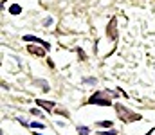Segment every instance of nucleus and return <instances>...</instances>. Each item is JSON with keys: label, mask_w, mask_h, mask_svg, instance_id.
<instances>
[{"label": "nucleus", "mask_w": 155, "mask_h": 135, "mask_svg": "<svg viewBox=\"0 0 155 135\" xmlns=\"http://www.w3.org/2000/svg\"><path fill=\"white\" fill-rule=\"evenodd\" d=\"M110 95H116V94H114V92H107V90L96 92V94L90 95V99H88L87 103H88V104H99V106H110V104H112Z\"/></svg>", "instance_id": "obj_1"}, {"label": "nucleus", "mask_w": 155, "mask_h": 135, "mask_svg": "<svg viewBox=\"0 0 155 135\" xmlns=\"http://www.w3.org/2000/svg\"><path fill=\"white\" fill-rule=\"evenodd\" d=\"M116 110H117L119 119H121L123 123H134V121H141V119H143V115H139V114H135V112L128 110V108H126V106H123L121 103H117V104H116Z\"/></svg>", "instance_id": "obj_2"}, {"label": "nucleus", "mask_w": 155, "mask_h": 135, "mask_svg": "<svg viewBox=\"0 0 155 135\" xmlns=\"http://www.w3.org/2000/svg\"><path fill=\"white\" fill-rule=\"evenodd\" d=\"M107 36L110 38V40H117V18L116 16H112V20H110V24H108V27H107Z\"/></svg>", "instance_id": "obj_3"}, {"label": "nucleus", "mask_w": 155, "mask_h": 135, "mask_svg": "<svg viewBox=\"0 0 155 135\" xmlns=\"http://www.w3.org/2000/svg\"><path fill=\"white\" fill-rule=\"evenodd\" d=\"M24 40H25V42H35V43H40L43 49H47V50L51 49V43H47V42H45V40H41V38L31 36V34H25V36H24Z\"/></svg>", "instance_id": "obj_4"}, {"label": "nucleus", "mask_w": 155, "mask_h": 135, "mask_svg": "<svg viewBox=\"0 0 155 135\" xmlns=\"http://www.w3.org/2000/svg\"><path fill=\"white\" fill-rule=\"evenodd\" d=\"M36 104H38V106H41V108H45V110H47L49 114H51V110H52V108L56 106V104H54L52 101H43V99H36Z\"/></svg>", "instance_id": "obj_5"}, {"label": "nucleus", "mask_w": 155, "mask_h": 135, "mask_svg": "<svg viewBox=\"0 0 155 135\" xmlns=\"http://www.w3.org/2000/svg\"><path fill=\"white\" fill-rule=\"evenodd\" d=\"M35 85H36V87H40L43 92H49V83H47L45 79H36V81H35Z\"/></svg>", "instance_id": "obj_6"}, {"label": "nucleus", "mask_w": 155, "mask_h": 135, "mask_svg": "<svg viewBox=\"0 0 155 135\" xmlns=\"http://www.w3.org/2000/svg\"><path fill=\"white\" fill-rule=\"evenodd\" d=\"M27 50H29L31 54H36V56H43V54H45V52H43L41 49H38V47H35V45H29V47H27Z\"/></svg>", "instance_id": "obj_7"}, {"label": "nucleus", "mask_w": 155, "mask_h": 135, "mask_svg": "<svg viewBox=\"0 0 155 135\" xmlns=\"http://www.w3.org/2000/svg\"><path fill=\"white\" fill-rule=\"evenodd\" d=\"M9 13H11V14H20V13H22V7H20L18 4H13V5L9 7Z\"/></svg>", "instance_id": "obj_8"}, {"label": "nucleus", "mask_w": 155, "mask_h": 135, "mask_svg": "<svg viewBox=\"0 0 155 135\" xmlns=\"http://www.w3.org/2000/svg\"><path fill=\"white\" fill-rule=\"evenodd\" d=\"M76 130H78V133H79V135H88V133H90V130H88L87 126H78Z\"/></svg>", "instance_id": "obj_9"}, {"label": "nucleus", "mask_w": 155, "mask_h": 135, "mask_svg": "<svg viewBox=\"0 0 155 135\" xmlns=\"http://www.w3.org/2000/svg\"><path fill=\"white\" fill-rule=\"evenodd\" d=\"M114 123L112 121H101V123H97V126H101V128H110Z\"/></svg>", "instance_id": "obj_10"}, {"label": "nucleus", "mask_w": 155, "mask_h": 135, "mask_svg": "<svg viewBox=\"0 0 155 135\" xmlns=\"http://www.w3.org/2000/svg\"><path fill=\"white\" fill-rule=\"evenodd\" d=\"M29 126H31V128H45V124H41V123H36V121H35V123H31Z\"/></svg>", "instance_id": "obj_11"}, {"label": "nucleus", "mask_w": 155, "mask_h": 135, "mask_svg": "<svg viewBox=\"0 0 155 135\" xmlns=\"http://www.w3.org/2000/svg\"><path fill=\"white\" fill-rule=\"evenodd\" d=\"M83 83H88V85H96V78H88V79H83Z\"/></svg>", "instance_id": "obj_12"}, {"label": "nucleus", "mask_w": 155, "mask_h": 135, "mask_svg": "<svg viewBox=\"0 0 155 135\" xmlns=\"http://www.w3.org/2000/svg\"><path fill=\"white\" fill-rule=\"evenodd\" d=\"M78 56H79V59H87V56H85V52L81 49H78Z\"/></svg>", "instance_id": "obj_13"}, {"label": "nucleus", "mask_w": 155, "mask_h": 135, "mask_svg": "<svg viewBox=\"0 0 155 135\" xmlns=\"http://www.w3.org/2000/svg\"><path fill=\"white\" fill-rule=\"evenodd\" d=\"M99 135H117L116 130H112V132H99Z\"/></svg>", "instance_id": "obj_14"}, {"label": "nucleus", "mask_w": 155, "mask_h": 135, "mask_svg": "<svg viewBox=\"0 0 155 135\" xmlns=\"http://www.w3.org/2000/svg\"><path fill=\"white\" fill-rule=\"evenodd\" d=\"M31 114H33V115H41V112H40L38 108H33V110H31Z\"/></svg>", "instance_id": "obj_15"}, {"label": "nucleus", "mask_w": 155, "mask_h": 135, "mask_svg": "<svg viewBox=\"0 0 155 135\" xmlns=\"http://www.w3.org/2000/svg\"><path fill=\"white\" fill-rule=\"evenodd\" d=\"M51 24H52V18H45L43 20V25H51Z\"/></svg>", "instance_id": "obj_16"}, {"label": "nucleus", "mask_w": 155, "mask_h": 135, "mask_svg": "<svg viewBox=\"0 0 155 135\" xmlns=\"http://www.w3.org/2000/svg\"><path fill=\"white\" fill-rule=\"evenodd\" d=\"M35 135H40V133H35Z\"/></svg>", "instance_id": "obj_17"}]
</instances>
